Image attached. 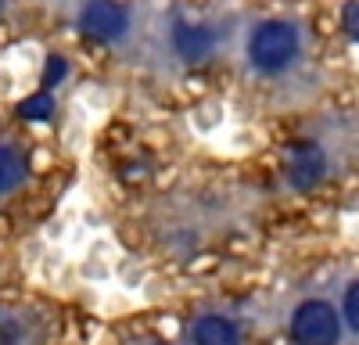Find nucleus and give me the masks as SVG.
Returning <instances> with one entry per match:
<instances>
[{"label":"nucleus","mask_w":359,"mask_h":345,"mask_svg":"<svg viewBox=\"0 0 359 345\" xmlns=\"http://www.w3.org/2000/svg\"><path fill=\"white\" fill-rule=\"evenodd\" d=\"M294 54H298V33L287 22H262L248 40V62L266 76L284 72L294 62Z\"/></svg>","instance_id":"nucleus-1"},{"label":"nucleus","mask_w":359,"mask_h":345,"mask_svg":"<svg viewBox=\"0 0 359 345\" xmlns=\"http://www.w3.org/2000/svg\"><path fill=\"white\" fill-rule=\"evenodd\" d=\"M291 334L298 341H309V345H331L341 334V320H338L334 306H327V302H302L294 309Z\"/></svg>","instance_id":"nucleus-2"},{"label":"nucleus","mask_w":359,"mask_h":345,"mask_svg":"<svg viewBox=\"0 0 359 345\" xmlns=\"http://www.w3.org/2000/svg\"><path fill=\"white\" fill-rule=\"evenodd\" d=\"M79 29L86 36L101 40V43H111L118 36H126L130 15H126L123 4H115V0H86L83 11H79Z\"/></svg>","instance_id":"nucleus-3"},{"label":"nucleus","mask_w":359,"mask_h":345,"mask_svg":"<svg viewBox=\"0 0 359 345\" xmlns=\"http://www.w3.org/2000/svg\"><path fill=\"white\" fill-rule=\"evenodd\" d=\"M172 50L180 54V62L201 65L216 50V33L201 22H176L172 25Z\"/></svg>","instance_id":"nucleus-4"},{"label":"nucleus","mask_w":359,"mask_h":345,"mask_svg":"<svg viewBox=\"0 0 359 345\" xmlns=\"http://www.w3.org/2000/svg\"><path fill=\"white\" fill-rule=\"evenodd\" d=\"M323 169H327V158H323V151L316 148V144H309V140L291 144V151H287V180L298 191L316 187L323 180Z\"/></svg>","instance_id":"nucleus-5"},{"label":"nucleus","mask_w":359,"mask_h":345,"mask_svg":"<svg viewBox=\"0 0 359 345\" xmlns=\"http://www.w3.org/2000/svg\"><path fill=\"white\" fill-rule=\"evenodd\" d=\"M191 338L201 341V345H230V341H237V327L226 320V316L208 313L191 327Z\"/></svg>","instance_id":"nucleus-6"},{"label":"nucleus","mask_w":359,"mask_h":345,"mask_svg":"<svg viewBox=\"0 0 359 345\" xmlns=\"http://www.w3.org/2000/svg\"><path fill=\"white\" fill-rule=\"evenodd\" d=\"M25 158L18 148H11V144H0V194H11L22 187L25 180Z\"/></svg>","instance_id":"nucleus-7"},{"label":"nucleus","mask_w":359,"mask_h":345,"mask_svg":"<svg viewBox=\"0 0 359 345\" xmlns=\"http://www.w3.org/2000/svg\"><path fill=\"white\" fill-rule=\"evenodd\" d=\"M50 111H54V97H50V90L33 94V97H25V101L18 104V115H22V119H50Z\"/></svg>","instance_id":"nucleus-8"},{"label":"nucleus","mask_w":359,"mask_h":345,"mask_svg":"<svg viewBox=\"0 0 359 345\" xmlns=\"http://www.w3.org/2000/svg\"><path fill=\"white\" fill-rule=\"evenodd\" d=\"M341 25L352 40H359V0H348L345 11H341Z\"/></svg>","instance_id":"nucleus-9"},{"label":"nucleus","mask_w":359,"mask_h":345,"mask_svg":"<svg viewBox=\"0 0 359 345\" xmlns=\"http://www.w3.org/2000/svg\"><path fill=\"white\" fill-rule=\"evenodd\" d=\"M345 320L352 324V331H359V284L345 292Z\"/></svg>","instance_id":"nucleus-10"},{"label":"nucleus","mask_w":359,"mask_h":345,"mask_svg":"<svg viewBox=\"0 0 359 345\" xmlns=\"http://www.w3.org/2000/svg\"><path fill=\"white\" fill-rule=\"evenodd\" d=\"M62 76H65V62L54 54L50 62H47V69H43V86L50 90V86H57V83H62Z\"/></svg>","instance_id":"nucleus-11"},{"label":"nucleus","mask_w":359,"mask_h":345,"mask_svg":"<svg viewBox=\"0 0 359 345\" xmlns=\"http://www.w3.org/2000/svg\"><path fill=\"white\" fill-rule=\"evenodd\" d=\"M0 8H4V0H0Z\"/></svg>","instance_id":"nucleus-12"}]
</instances>
